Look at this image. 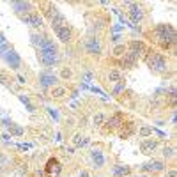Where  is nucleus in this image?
<instances>
[{"label": "nucleus", "instance_id": "obj_1", "mask_svg": "<svg viewBox=\"0 0 177 177\" xmlns=\"http://www.w3.org/2000/svg\"><path fill=\"white\" fill-rule=\"evenodd\" d=\"M37 57H39L41 64H44V66H53V64H57V60H59L57 46L53 44L52 39H48V37H46V41L43 43V46L39 48Z\"/></svg>", "mask_w": 177, "mask_h": 177}, {"label": "nucleus", "instance_id": "obj_2", "mask_svg": "<svg viewBox=\"0 0 177 177\" xmlns=\"http://www.w3.org/2000/svg\"><path fill=\"white\" fill-rule=\"evenodd\" d=\"M156 36L158 39L161 41V44L168 48V46H172V44H175V29L172 27V25H168V23H159L156 27Z\"/></svg>", "mask_w": 177, "mask_h": 177}, {"label": "nucleus", "instance_id": "obj_3", "mask_svg": "<svg viewBox=\"0 0 177 177\" xmlns=\"http://www.w3.org/2000/svg\"><path fill=\"white\" fill-rule=\"evenodd\" d=\"M147 64L151 69H154L156 73H165L167 71V60L161 53H156V52H151L149 57H147Z\"/></svg>", "mask_w": 177, "mask_h": 177}, {"label": "nucleus", "instance_id": "obj_4", "mask_svg": "<svg viewBox=\"0 0 177 177\" xmlns=\"http://www.w3.org/2000/svg\"><path fill=\"white\" fill-rule=\"evenodd\" d=\"M53 32L57 34V37L60 39L62 43H67L71 39V27L67 23H62V25H52Z\"/></svg>", "mask_w": 177, "mask_h": 177}, {"label": "nucleus", "instance_id": "obj_5", "mask_svg": "<svg viewBox=\"0 0 177 177\" xmlns=\"http://www.w3.org/2000/svg\"><path fill=\"white\" fill-rule=\"evenodd\" d=\"M126 5L129 7V18H131V23L135 25L136 21H140L142 18H144V11H142V7L138 5V4H131V2H126Z\"/></svg>", "mask_w": 177, "mask_h": 177}, {"label": "nucleus", "instance_id": "obj_6", "mask_svg": "<svg viewBox=\"0 0 177 177\" xmlns=\"http://www.w3.org/2000/svg\"><path fill=\"white\" fill-rule=\"evenodd\" d=\"M21 20L25 21V23H29L30 27H34V29H39V27L43 25V18L36 12V11H30V12L23 14V16H21Z\"/></svg>", "mask_w": 177, "mask_h": 177}, {"label": "nucleus", "instance_id": "obj_7", "mask_svg": "<svg viewBox=\"0 0 177 177\" xmlns=\"http://www.w3.org/2000/svg\"><path fill=\"white\" fill-rule=\"evenodd\" d=\"M39 82H41V87H43V89H48V87H55V85H57V82H59V78H57L53 73L43 71V73L39 74Z\"/></svg>", "mask_w": 177, "mask_h": 177}, {"label": "nucleus", "instance_id": "obj_8", "mask_svg": "<svg viewBox=\"0 0 177 177\" xmlns=\"http://www.w3.org/2000/svg\"><path fill=\"white\" fill-rule=\"evenodd\" d=\"M11 7L14 9V12H18L20 16L27 14L32 11V4L30 2H11Z\"/></svg>", "mask_w": 177, "mask_h": 177}, {"label": "nucleus", "instance_id": "obj_9", "mask_svg": "<svg viewBox=\"0 0 177 177\" xmlns=\"http://www.w3.org/2000/svg\"><path fill=\"white\" fill-rule=\"evenodd\" d=\"M60 170H62V167H60V163H59L55 158L50 159V161L46 163V174H48L50 177H59Z\"/></svg>", "mask_w": 177, "mask_h": 177}, {"label": "nucleus", "instance_id": "obj_10", "mask_svg": "<svg viewBox=\"0 0 177 177\" xmlns=\"http://www.w3.org/2000/svg\"><path fill=\"white\" fill-rule=\"evenodd\" d=\"M4 55H5V60H7V64H9L12 69H18L20 67V57H18V53L14 52L12 48H9Z\"/></svg>", "mask_w": 177, "mask_h": 177}, {"label": "nucleus", "instance_id": "obj_11", "mask_svg": "<svg viewBox=\"0 0 177 177\" xmlns=\"http://www.w3.org/2000/svg\"><path fill=\"white\" fill-rule=\"evenodd\" d=\"M85 50L89 53H92V55H97V53L101 52V44H99V41L96 37H89L85 41Z\"/></svg>", "mask_w": 177, "mask_h": 177}, {"label": "nucleus", "instance_id": "obj_12", "mask_svg": "<svg viewBox=\"0 0 177 177\" xmlns=\"http://www.w3.org/2000/svg\"><path fill=\"white\" fill-rule=\"evenodd\" d=\"M158 147V142L156 140H142V144H140V151L144 152V154H151V152H154Z\"/></svg>", "mask_w": 177, "mask_h": 177}, {"label": "nucleus", "instance_id": "obj_13", "mask_svg": "<svg viewBox=\"0 0 177 177\" xmlns=\"http://www.w3.org/2000/svg\"><path fill=\"white\" fill-rule=\"evenodd\" d=\"M136 60H138V55L133 53V52H128V53L122 55V66H124V67H133L136 64Z\"/></svg>", "mask_w": 177, "mask_h": 177}, {"label": "nucleus", "instance_id": "obj_14", "mask_svg": "<svg viewBox=\"0 0 177 177\" xmlns=\"http://www.w3.org/2000/svg\"><path fill=\"white\" fill-rule=\"evenodd\" d=\"M90 158H92L94 165H96L97 168H99V167H103V165H104V158H103V152H101V151L94 149L92 152H90Z\"/></svg>", "mask_w": 177, "mask_h": 177}, {"label": "nucleus", "instance_id": "obj_15", "mask_svg": "<svg viewBox=\"0 0 177 177\" xmlns=\"http://www.w3.org/2000/svg\"><path fill=\"white\" fill-rule=\"evenodd\" d=\"M129 48H131L129 52L136 53L138 57H140L142 53L145 52V44H144V43H142V41H131V43H129Z\"/></svg>", "mask_w": 177, "mask_h": 177}, {"label": "nucleus", "instance_id": "obj_16", "mask_svg": "<svg viewBox=\"0 0 177 177\" xmlns=\"http://www.w3.org/2000/svg\"><path fill=\"white\" fill-rule=\"evenodd\" d=\"M165 168V165L161 161H149L144 165V170H152V172H161Z\"/></svg>", "mask_w": 177, "mask_h": 177}, {"label": "nucleus", "instance_id": "obj_17", "mask_svg": "<svg viewBox=\"0 0 177 177\" xmlns=\"http://www.w3.org/2000/svg\"><path fill=\"white\" fill-rule=\"evenodd\" d=\"M32 44L34 46H37V48H41L43 46V43L46 41V36H43V34H32Z\"/></svg>", "mask_w": 177, "mask_h": 177}, {"label": "nucleus", "instance_id": "obj_18", "mask_svg": "<svg viewBox=\"0 0 177 177\" xmlns=\"http://www.w3.org/2000/svg\"><path fill=\"white\" fill-rule=\"evenodd\" d=\"M131 170H129V167H114V175L115 177H124V175H128Z\"/></svg>", "mask_w": 177, "mask_h": 177}, {"label": "nucleus", "instance_id": "obj_19", "mask_svg": "<svg viewBox=\"0 0 177 177\" xmlns=\"http://www.w3.org/2000/svg\"><path fill=\"white\" fill-rule=\"evenodd\" d=\"M108 80H110V82H121V80H122V73H121L119 69H110Z\"/></svg>", "mask_w": 177, "mask_h": 177}, {"label": "nucleus", "instance_id": "obj_20", "mask_svg": "<svg viewBox=\"0 0 177 177\" xmlns=\"http://www.w3.org/2000/svg\"><path fill=\"white\" fill-rule=\"evenodd\" d=\"M121 121H122V115H121V114H115L114 117H112V119L106 122V124H108V128H110V129H114V128H117V126L121 124Z\"/></svg>", "mask_w": 177, "mask_h": 177}, {"label": "nucleus", "instance_id": "obj_21", "mask_svg": "<svg viewBox=\"0 0 177 177\" xmlns=\"http://www.w3.org/2000/svg\"><path fill=\"white\" fill-rule=\"evenodd\" d=\"M7 129L11 131V135H16V136H21V135H23V128H21V126H18V124H12V122H11V124L7 126Z\"/></svg>", "mask_w": 177, "mask_h": 177}, {"label": "nucleus", "instance_id": "obj_22", "mask_svg": "<svg viewBox=\"0 0 177 177\" xmlns=\"http://www.w3.org/2000/svg\"><path fill=\"white\" fill-rule=\"evenodd\" d=\"M66 94H67V89H66V87H53L52 89L53 97H64Z\"/></svg>", "mask_w": 177, "mask_h": 177}, {"label": "nucleus", "instance_id": "obj_23", "mask_svg": "<svg viewBox=\"0 0 177 177\" xmlns=\"http://www.w3.org/2000/svg\"><path fill=\"white\" fill-rule=\"evenodd\" d=\"M126 50H128L126 44H117V46L114 48V57H122V55L126 53Z\"/></svg>", "mask_w": 177, "mask_h": 177}, {"label": "nucleus", "instance_id": "obj_24", "mask_svg": "<svg viewBox=\"0 0 177 177\" xmlns=\"http://www.w3.org/2000/svg\"><path fill=\"white\" fill-rule=\"evenodd\" d=\"M124 89H126V82H124V80H121V82H117V85L114 87L112 94H114V96H117V94H121V92H122Z\"/></svg>", "mask_w": 177, "mask_h": 177}, {"label": "nucleus", "instance_id": "obj_25", "mask_svg": "<svg viewBox=\"0 0 177 177\" xmlns=\"http://www.w3.org/2000/svg\"><path fill=\"white\" fill-rule=\"evenodd\" d=\"M9 50V43L5 41V37L0 34V53H4V52H7Z\"/></svg>", "mask_w": 177, "mask_h": 177}, {"label": "nucleus", "instance_id": "obj_26", "mask_svg": "<svg viewBox=\"0 0 177 177\" xmlns=\"http://www.w3.org/2000/svg\"><path fill=\"white\" fill-rule=\"evenodd\" d=\"M92 122H94V126H101L104 122V115L99 112V114H96L94 115V119H92Z\"/></svg>", "mask_w": 177, "mask_h": 177}, {"label": "nucleus", "instance_id": "obj_27", "mask_svg": "<svg viewBox=\"0 0 177 177\" xmlns=\"http://www.w3.org/2000/svg\"><path fill=\"white\" fill-rule=\"evenodd\" d=\"M131 133H133V124H126V129H122V131H121V136H122V138H126V136H129Z\"/></svg>", "mask_w": 177, "mask_h": 177}, {"label": "nucleus", "instance_id": "obj_28", "mask_svg": "<svg viewBox=\"0 0 177 177\" xmlns=\"http://www.w3.org/2000/svg\"><path fill=\"white\" fill-rule=\"evenodd\" d=\"M18 97H20V101L23 104H27V108H29V112H34V106H32L30 104V101H29V97H27V96H18Z\"/></svg>", "mask_w": 177, "mask_h": 177}, {"label": "nucleus", "instance_id": "obj_29", "mask_svg": "<svg viewBox=\"0 0 177 177\" xmlns=\"http://www.w3.org/2000/svg\"><path fill=\"white\" fill-rule=\"evenodd\" d=\"M152 131H154V129H152V128H142V129H140V136H149V135H152Z\"/></svg>", "mask_w": 177, "mask_h": 177}, {"label": "nucleus", "instance_id": "obj_30", "mask_svg": "<svg viewBox=\"0 0 177 177\" xmlns=\"http://www.w3.org/2000/svg\"><path fill=\"white\" fill-rule=\"evenodd\" d=\"M0 83L9 85V78H7V73L5 71H0Z\"/></svg>", "mask_w": 177, "mask_h": 177}, {"label": "nucleus", "instance_id": "obj_31", "mask_svg": "<svg viewBox=\"0 0 177 177\" xmlns=\"http://www.w3.org/2000/svg\"><path fill=\"white\" fill-rule=\"evenodd\" d=\"M163 156L165 158H174V149H172V147H165V149H163Z\"/></svg>", "mask_w": 177, "mask_h": 177}, {"label": "nucleus", "instance_id": "obj_32", "mask_svg": "<svg viewBox=\"0 0 177 177\" xmlns=\"http://www.w3.org/2000/svg\"><path fill=\"white\" fill-rule=\"evenodd\" d=\"M9 161H11V158L4 156V154H0V167H5V165H9Z\"/></svg>", "mask_w": 177, "mask_h": 177}, {"label": "nucleus", "instance_id": "obj_33", "mask_svg": "<svg viewBox=\"0 0 177 177\" xmlns=\"http://www.w3.org/2000/svg\"><path fill=\"white\" fill-rule=\"evenodd\" d=\"M71 69H69V67H64L62 69V78H71Z\"/></svg>", "mask_w": 177, "mask_h": 177}, {"label": "nucleus", "instance_id": "obj_34", "mask_svg": "<svg viewBox=\"0 0 177 177\" xmlns=\"http://www.w3.org/2000/svg\"><path fill=\"white\" fill-rule=\"evenodd\" d=\"M167 177H177V172H175V168H170L167 172Z\"/></svg>", "mask_w": 177, "mask_h": 177}, {"label": "nucleus", "instance_id": "obj_35", "mask_svg": "<svg viewBox=\"0 0 177 177\" xmlns=\"http://www.w3.org/2000/svg\"><path fill=\"white\" fill-rule=\"evenodd\" d=\"M48 112H50V115H52L53 119H59V114H57V110H53V108H48Z\"/></svg>", "mask_w": 177, "mask_h": 177}, {"label": "nucleus", "instance_id": "obj_36", "mask_svg": "<svg viewBox=\"0 0 177 177\" xmlns=\"http://www.w3.org/2000/svg\"><path fill=\"white\" fill-rule=\"evenodd\" d=\"M112 30H114L115 34H119V32L122 30V25H114V29H112Z\"/></svg>", "mask_w": 177, "mask_h": 177}, {"label": "nucleus", "instance_id": "obj_37", "mask_svg": "<svg viewBox=\"0 0 177 177\" xmlns=\"http://www.w3.org/2000/svg\"><path fill=\"white\" fill-rule=\"evenodd\" d=\"M18 149H21V151H27V149H30V145H29V144H20V145H18Z\"/></svg>", "mask_w": 177, "mask_h": 177}, {"label": "nucleus", "instance_id": "obj_38", "mask_svg": "<svg viewBox=\"0 0 177 177\" xmlns=\"http://www.w3.org/2000/svg\"><path fill=\"white\" fill-rule=\"evenodd\" d=\"M112 41H114V43H119V41H121V34H115L114 37H112Z\"/></svg>", "mask_w": 177, "mask_h": 177}, {"label": "nucleus", "instance_id": "obj_39", "mask_svg": "<svg viewBox=\"0 0 177 177\" xmlns=\"http://www.w3.org/2000/svg\"><path fill=\"white\" fill-rule=\"evenodd\" d=\"M18 82H20V83H25V76H21V74H18Z\"/></svg>", "mask_w": 177, "mask_h": 177}, {"label": "nucleus", "instance_id": "obj_40", "mask_svg": "<svg viewBox=\"0 0 177 177\" xmlns=\"http://www.w3.org/2000/svg\"><path fill=\"white\" fill-rule=\"evenodd\" d=\"M80 177H89V174H87V172H85V170H83V172L80 174Z\"/></svg>", "mask_w": 177, "mask_h": 177}, {"label": "nucleus", "instance_id": "obj_41", "mask_svg": "<svg viewBox=\"0 0 177 177\" xmlns=\"http://www.w3.org/2000/svg\"><path fill=\"white\" fill-rule=\"evenodd\" d=\"M138 177H147V175H138Z\"/></svg>", "mask_w": 177, "mask_h": 177}]
</instances>
